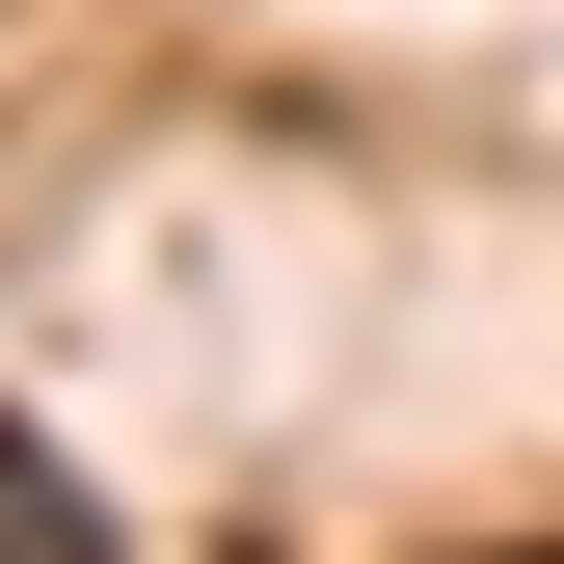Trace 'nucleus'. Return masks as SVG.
Wrapping results in <instances>:
<instances>
[{"instance_id": "f03ea898", "label": "nucleus", "mask_w": 564, "mask_h": 564, "mask_svg": "<svg viewBox=\"0 0 564 564\" xmlns=\"http://www.w3.org/2000/svg\"><path fill=\"white\" fill-rule=\"evenodd\" d=\"M457 564H564V538H457Z\"/></svg>"}, {"instance_id": "f257e3e1", "label": "nucleus", "mask_w": 564, "mask_h": 564, "mask_svg": "<svg viewBox=\"0 0 564 564\" xmlns=\"http://www.w3.org/2000/svg\"><path fill=\"white\" fill-rule=\"evenodd\" d=\"M0 564H108V511H82V457H54V431H0Z\"/></svg>"}]
</instances>
